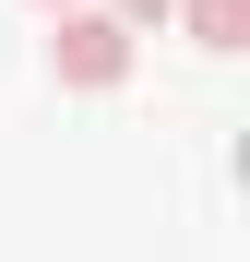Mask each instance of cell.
<instances>
[{"instance_id": "cell-1", "label": "cell", "mask_w": 250, "mask_h": 262, "mask_svg": "<svg viewBox=\"0 0 250 262\" xmlns=\"http://www.w3.org/2000/svg\"><path fill=\"white\" fill-rule=\"evenodd\" d=\"M48 60H60V83H72V96H107V83H131V36H119L107 12H60Z\"/></svg>"}, {"instance_id": "cell-2", "label": "cell", "mask_w": 250, "mask_h": 262, "mask_svg": "<svg viewBox=\"0 0 250 262\" xmlns=\"http://www.w3.org/2000/svg\"><path fill=\"white\" fill-rule=\"evenodd\" d=\"M179 24L202 48H250V0H179Z\"/></svg>"}, {"instance_id": "cell-3", "label": "cell", "mask_w": 250, "mask_h": 262, "mask_svg": "<svg viewBox=\"0 0 250 262\" xmlns=\"http://www.w3.org/2000/svg\"><path fill=\"white\" fill-rule=\"evenodd\" d=\"M167 12H179V0H107V24H119V36H131V24H167Z\"/></svg>"}, {"instance_id": "cell-4", "label": "cell", "mask_w": 250, "mask_h": 262, "mask_svg": "<svg viewBox=\"0 0 250 262\" xmlns=\"http://www.w3.org/2000/svg\"><path fill=\"white\" fill-rule=\"evenodd\" d=\"M36 12H83V0H36Z\"/></svg>"}]
</instances>
